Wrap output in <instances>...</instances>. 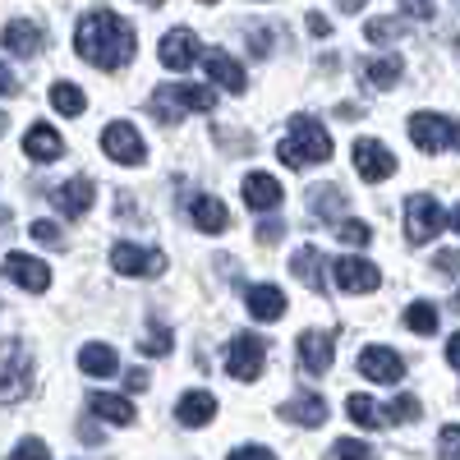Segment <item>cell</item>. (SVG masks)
Instances as JSON below:
<instances>
[{
    "label": "cell",
    "instance_id": "1",
    "mask_svg": "<svg viewBox=\"0 0 460 460\" xmlns=\"http://www.w3.org/2000/svg\"><path fill=\"white\" fill-rule=\"evenodd\" d=\"M74 51L97 69H125L134 60V23L111 10H93L74 28Z\"/></svg>",
    "mask_w": 460,
    "mask_h": 460
},
{
    "label": "cell",
    "instance_id": "2",
    "mask_svg": "<svg viewBox=\"0 0 460 460\" xmlns=\"http://www.w3.org/2000/svg\"><path fill=\"white\" fill-rule=\"evenodd\" d=\"M277 157H281L290 171L323 166V162L332 157V138H327V129L314 120V115H295V120H290V138L277 143Z\"/></svg>",
    "mask_w": 460,
    "mask_h": 460
},
{
    "label": "cell",
    "instance_id": "3",
    "mask_svg": "<svg viewBox=\"0 0 460 460\" xmlns=\"http://www.w3.org/2000/svg\"><path fill=\"white\" fill-rule=\"evenodd\" d=\"M217 106V93L212 88H199V84H166L152 97V115L162 125H175L184 111H212Z\"/></svg>",
    "mask_w": 460,
    "mask_h": 460
},
{
    "label": "cell",
    "instance_id": "4",
    "mask_svg": "<svg viewBox=\"0 0 460 460\" xmlns=\"http://www.w3.org/2000/svg\"><path fill=\"white\" fill-rule=\"evenodd\" d=\"M32 392V355L19 341H10L0 350V405H14Z\"/></svg>",
    "mask_w": 460,
    "mask_h": 460
},
{
    "label": "cell",
    "instance_id": "5",
    "mask_svg": "<svg viewBox=\"0 0 460 460\" xmlns=\"http://www.w3.org/2000/svg\"><path fill=\"white\" fill-rule=\"evenodd\" d=\"M262 359H267V341L253 336V332H235L226 341V373L240 377V382H253L262 373Z\"/></svg>",
    "mask_w": 460,
    "mask_h": 460
},
{
    "label": "cell",
    "instance_id": "6",
    "mask_svg": "<svg viewBox=\"0 0 460 460\" xmlns=\"http://www.w3.org/2000/svg\"><path fill=\"white\" fill-rule=\"evenodd\" d=\"M442 226H447V212H442V203H438L433 194H414V199L405 203V235H410V244L438 240Z\"/></svg>",
    "mask_w": 460,
    "mask_h": 460
},
{
    "label": "cell",
    "instance_id": "7",
    "mask_svg": "<svg viewBox=\"0 0 460 460\" xmlns=\"http://www.w3.org/2000/svg\"><path fill=\"white\" fill-rule=\"evenodd\" d=\"M102 147H106V157L120 162V166H143V157H147V147H143V138L129 120H111L102 129Z\"/></svg>",
    "mask_w": 460,
    "mask_h": 460
},
{
    "label": "cell",
    "instance_id": "8",
    "mask_svg": "<svg viewBox=\"0 0 460 460\" xmlns=\"http://www.w3.org/2000/svg\"><path fill=\"white\" fill-rule=\"evenodd\" d=\"M295 355H299V368L309 373V377H323L336 359V336L314 327V332H299V345H295Z\"/></svg>",
    "mask_w": 460,
    "mask_h": 460
},
{
    "label": "cell",
    "instance_id": "9",
    "mask_svg": "<svg viewBox=\"0 0 460 460\" xmlns=\"http://www.w3.org/2000/svg\"><path fill=\"white\" fill-rule=\"evenodd\" d=\"M332 281L345 295H368V290L382 286V272H377V262H368V258H336L332 262Z\"/></svg>",
    "mask_w": 460,
    "mask_h": 460
},
{
    "label": "cell",
    "instance_id": "10",
    "mask_svg": "<svg viewBox=\"0 0 460 460\" xmlns=\"http://www.w3.org/2000/svg\"><path fill=\"white\" fill-rule=\"evenodd\" d=\"M111 267L120 277H162L166 258L157 249H138V244H115L111 249Z\"/></svg>",
    "mask_w": 460,
    "mask_h": 460
},
{
    "label": "cell",
    "instance_id": "11",
    "mask_svg": "<svg viewBox=\"0 0 460 460\" xmlns=\"http://www.w3.org/2000/svg\"><path fill=\"white\" fill-rule=\"evenodd\" d=\"M355 171H359L368 184L392 180V175H396V157L387 152V143H377V138H359V143H355Z\"/></svg>",
    "mask_w": 460,
    "mask_h": 460
},
{
    "label": "cell",
    "instance_id": "12",
    "mask_svg": "<svg viewBox=\"0 0 460 460\" xmlns=\"http://www.w3.org/2000/svg\"><path fill=\"white\" fill-rule=\"evenodd\" d=\"M0 272H5L14 286L32 290V295H42L51 286V267L47 262H37L32 253H5V262H0Z\"/></svg>",
    "mask_w": 460,
    "mask_h": 460
},
{
    "label": "cell",
    "instance_id": "13",
    "mask_svg": "<svg viewBox=\"0 0 460 460\" xmlns=\"http://www.w3.org/2000/svg\"><path fill=\"white\" fill-rule=\"evenodd\" d=\"M359 373L368 377V382H401L405 377V359L396 355V350H387V345H364L359 350Z\"/></svg>",
    "mask_w": 460,
    "mask_h": 460
},
{
    "label": "cell",
    "instance_id": "14",
    "mask_svg": "<svg viewBox=\"0 0 460 460\" xmlns=\"http://www.w3.org/2000/svg\"><path fill=\"white\" fill-rule=\"evenodd\" d=\"M410 138L419 143V152H442L456 138V125H447L433 111H419V115H410Z\"/></svg>",
    "mask_w": 460,
    "mask_h": 460
},
{
    "label": "cell",
    "instance_id": "15",
    "mask_svg": "<svg viewBox=\"0 0 460 460\" xmlns=\"http://www.w3.org/2000/svg\"><path fill=\"white\" fill-rule=\"evenodd\" d=\"M203 69H208V79H212L221 93H230V97H240V93L249 88L240 60H230L226 51H203Z\"/></svg>",
    "mask_w": 460,
    "mask_h": 460
},
{
    "label": "cell",
    "instance_id": "16",
    "mask_svg": "<svg viewBox=\"0 0 460 460\" xmlns=\"http://www.w3.org/2000/svg\"><path fill=\"white\" fill-rule=\"evenodd\" d=\"M157 56H162V65H166V69H175V74H180V69H189V65L199 60V37L189 32V28H171V32L162 37Z\"/></svg>",
    "mask_w": 460,
    "mask_h": 460
},
{
    "label": "cell",
    "instance_id": "17",
    "mask_svg": "<svg viewBox=\"0 0 460 460\" xmlns=\"http://www.w3.org/2000/svg\"><path fill=\"white\" fill-rule=\"evenodd\" d=\"M281 199H286V189H281L277 175H267V171L244 175V203L253 212H272V208H281Z\"/></svg>",
    "mask_w": 460,
    "mask_h": 460
},
{
    "label": "cell",
    "instance_id": "18",
    "mask_svg": "<svg viewBox=\"0 0 460 460\" xmlns=\"http://www.w3.org/2000/svg\"><path fill=\"white\" fill-rule=\"evenodd\" d=\"M189 221H194L203 235H221V230L230 226V208L212 194H194L189 199Z\"/></svg>",
    "mask_w": 460,
    "mask_h": 460
},
{
    "label": "cell",
    "instance_id": "19",
    "mask_svg": "<svg viewBox=\"0 0 460 460\" xmlns=\"http://www.w3.org/2000/svg\"><path fill=\"white\" fill-rule=\"evenodd\" d=\"M51 203H56L65 217H84V212L93 208V180H88V175H74V180L56 184V189H51Z\"/></svg>",
    "mask_w": 460,
    "mask_h": 460
},
{
    "label": "cell",
    "instance_id": "20",
    "mask_svg": "<svg viewBox=\"0 0 460 460\" xmlns=\"http://www.w3.org/2000/svg\"><path fill=\"white\" fill-rule=\"evenodd\" d=\"M175 419L184 429H208L217 419V396L212 392H184L180 405H175Z\"/></svg>",
    "mask_w": 460,
    "mask_h": 460
},
{
    "label": "cell",
    "instance_id": "21",
    "mask_svg": "<svg viewBox=\"0 0 460 460\" xmlns=\"http://www.w3.org/2000/svg\"><path fill=\"white\" fill-rule=\"evenodd\" d=\"M23 152H28L32 162L47 166V162H60V157H65V138H60L51 125H32V129L23 134Z\"/></svg>",
    "mask_w": 460,
    "mask_h": 460
},
{
    "label": "cell",
    "instance_id": "22",
    "mask_svg": "<svg viewBox=\"0 0 460 460\" xmlns=\"http://www.w3.org/2000/svg\"><path fill=\"white\" fill-rule=\"evenodd\" d=\"M0 42H5L10 56H37V51H42V28L28 23V19H14V23H5Z\"/></svg>",
    "mask_w": 460,
    "mask_h": 460
},
{
    "label": "cell",
    "instance_id": "23",
    "mask_svg": "<svg viewBox=\"0 0 460 460\" xmlns=\"http://www.w3.org/2000/svg\"><path fill=\"white\" fill-rule=\"evenodd\" d=\"M249 314L258 318V323H277V318H286V295H281V286H249Z\"/></svg>",
    "mask_w": 460,
    "mask_h": 460
},
{
    "label": "cell",
    "instance_id": "24",
    "mask_svg": "<svg viewBox=\"0 0 460 460\" xmlns=\"http://www.w3.org/2000/svg\"><path fill=\"white\" fill-rule=\"evenodd\" d=\"M286 424H304V429H323L327 424V401L323 396H295L281 405Z\"/></svg>",
    "mask_w": 460,
    "mask_h": 460
},
{
    "label": "cell",
    "instance_id": "25",
    "mask_svg": "<svg viewBox=\"0 0 460 460\" xmlns=\"http://www.w3.org/2000/svg\"><path fill=\"white\" fill-rule=\"evenodd\" d=\"M79 368L88 377H115V373H120V355H115L111 345L93 341V345H84V350H79Z\"/></svg>",
    "mask_w": 460,
    "mask_h": 460
},
{
    "label": "cell",
    "instance_id": "26",
    "mask_svg": "<svg viewBox=\"0 0 460 460\" xmlns=\"http://www.w3.org/2000/svg\"><path fill=\"white\" fill-rule=\"evenodd\" d=\"M290 272H295V281H304L314 295H323V253H318L314 244L295 249V258H290Z\"/></svg>",
    "mask_w": 460,
    "mask_h": 460
},
{
    "label": "cell",
    "instance_id": "27",
    "mask_svg": "<svg viewBox=\"0 0 460 460\" xmlns=\"http://www.w3.org/2000/svg\"><path fill=\"white\" fill-rule=\"evenodd\" d=\"M88 410H93L97 419H106V424H120V429H129V424H134V405H129L125 396L93 392V396H88Z\"/></svg>",
    "mask_w": 460,
    "mask_h": 460
},
{
    "label": "cell",
    "instance_id": "28",
    "mask_svg": "<svg viewBox=\"0 0 460 460\" xmlns=\"http://www.w3.org/2000/svg\"><path fill=\"white\" fill-rule=\"evenodd\" d=\"M401 74H405L401 56H377V60H364V84H368V88H377V93L396 88Z\"/></svg>",
    "mask_w": 460,
    "mask_h": 460
},
{
    "label": "cell",
    "instance_id": "29",
    "mask_svg": "<svg viewBox=\"0 0 460 460\" xmlns=\"http://www.w3.org/2000/svg\"><path fill=\"white\" fill-rule=\"evenodd\" d=\"M345 414H350L359 429H382V424H392V419L382 414V405L368 401V396H350V401H345Z\"/></svg>",
    "mask_w": 460,
    "mask_h": 460
},
{
    "label": "cell",
    "instance_id": "30",
    "mask_svg": "<svg viewBox=\"0 0 460 460\" xmlns=\"http://www.w3.org/2000/svg\"><path fill=\"white\" fill-rule=\"evenodd\" d=\"M405 327L414 332V336H433L438 332V309L429 299H414L410 309H405Z\"/></svg>",
    "mask_w": 460,
    "mask_h": 460
},
{
    "label": "cell",
    "instance_id": "31",
    "mask_svg": "<svg viewBox=\"0 0 460 460\" xmlns=\"http://www.w3.org/2000/svg\"><path fill=\"white\" fill-rule=\"evenodd\" d=\"M51 106L60 115H84L88 111V97H84V88H74V84H56L51 88Z\"/></svg>",
    "mask_w": 460,
    "mask_h": 460
},
{
    "label": "cell",
    "instance_id": "32",
    "mask_svg": "<svg viewBox=\"0 0 460 460\" xmlns=\"http://www.w3.org/2000/svg\"><path fill=\"white\" fill-rule=\"evenodd\" d=\"M341 208H345L341 184H318V189H314V212H318V217H327V221H341Z\"/></svg>",
    "mask_w": 460,
    "mask_h": 460
},
{
    "label": "cell",
    "instance_id": "33",
    "mask_svg": "<svg viewBox=\"0 0 460 460\" xmlns=\"http://www.w3.org/2000/svg\"><path fill=\"white\" fill-rule=\"evenodd\" d=\"M332 230L345 240V244H355V249H364L368 240H373V226L368 221H359V217H345V221H332Z\"/></svg>",
    "mask_w": 460,
    "mask_h": 460
},
{
    "label": "cell",
    "instance_id": "34",
    "mask_svg": "<svg viewBox=\"0 0 460 460\" xmlns=\"http://www.w3.org/2000/svg\"><path fill=\"white\" fill-rule=\"evenodd\" d=\"M368 42H396V37H405V19H368Z\"/></svg>",
    "mask_w": 460,
    "mask_h": 460
},
{
    "label": "cell",
    "instance_id": "35",
    "mask_svg": "<svg viewBox=\"0 0 460 460\" xmlns=\"http://www.w3.org/2000/svg\"><path fill=\"white\" fill-rule=\"evenodd\" d=\"M332 460H373V447H364L359 438H336L332 442Z\"/></svg>",
    "mask_w": 460,
    "mask_h": 460
},
{
    "label": "cell",
    "instance_id": "36",
    "mask_svg": "<svg viewBox=\"0 0 460 460\" xmlns=\"http://www.w3.org/2000/svg\"><path fill=\"white\" fill-rule=\"evenodd\" d=\"M28 235H32L37 244H51V249H60V244H65V235H60V226H56V221H47V217H37V221L28 226Z\"/></svg>",
    "mask_w": 460,
    "mask_h": 460
},
{
    "label": "cell",
    "instance_id": "37",
    "mask_svg": "<svg viewBox=\"0 0 460 460\" xmlns=\"http://www.w3.org/2000/svg\"><path fill=\"white\" fill-rule=\"evenodd\" d=\"M387 410H392V414H387L392 424H419V414H424V410H419V401H414V396H396V401H392Z\"/></svg>",
    "mask_w": 460,
    "mask_h": 460
},
{
    "label": "cell",
    "instance_id": "38",
    "mask_svg": "<svg viewBox=\"0 0 460 460\" xmlns=\"http://www.w3.org/2000/svg\"><path fill=\"white\" fill-rule=\"evenodd\" d=\"M171 345H175V341H171L166 327H152V332L138 341V350H143V355H171Z\"/></svg>",
    "mask_w": 460,
    "mask_h": 460
},
{
    "label": "cell",
    "instance_id": "39",
    "mask_svg": "<svg viewBox=\"0 0 460 460\" xmlns=\"http://www.w3.org/2000/svg\"><path fill=\"white\" fill-rule=\"evenodd\" d=\"M249 51H253L258 60L272 56V32H267L262 23H249Z\"/></svg>",
    "mask_w": 460,
    "mask_h": 460
},
{
    "label": "cell",
    "instance_id": "40",
    "mask_svg": "<svg viewBox=\"0 0 460 460\" xmlns=\"http://www.w3.org/2000/svg\"><path fill=\"white\" fill-rule=\"evenodd\" d=\"M10 460H51V451H47V442H37V438H23L14 451H10Z\"/></svg>",
    "mask_w": 460,
    "mask_h": 460
},
{
    "label": "cell",
    "instance_id": "41",
    "mask_svg": "<svg viewBox=\"0 0 460 460\" xmlns=\"http://www.w3.org/2000/svg\"><path fill=\"white\" fill-rule=\"evenodd\" d=\"M438 447H442V460H460V429H456V424H447V429H442V438H438Z\"/></svg>",
    "mask_w": 460,
    "mask_h": 460
},
{
    "label": "cell",
    "instance_id": "42",
    "mask_svg": "<svg viewBox=\"0 0 460 460\" xmlns=\"http://www.w3.org/2000/svg\"><path fill=\"white\" fill-rule=\"evenodd\" d=\"M281 235H286V221H277V217L258 226V240H262V244H281Z\"/></svg>",
    "mask_w": 460,
    "mask_h": 460
},
{
    "label": "cell",
    "instance_id": "43",
    "mask_svg": "<svg viewBox=\"0 0 460 460\" xmlns=\"http://www.w3.org/2000/svg\"><path fill=\"white\" fill-rule=\"evenodd\" d=\"M405 19H433V0H401Z\"/></svg>",
    "mask_w": 460,
    "mask_h": 460
},
{
    "label": "cell",
    "instance_id": "44",
    "mask_svg": "<svg viewBox=\"0 0 460 460\" xmlns=\"http://www.w3.org/2000/svg\"><path fill=\"white\" fill-rule=\"evenodd\" d=\"M226 460H277V456L267 451V447H235V451H230Z\"/></svg>",
    "mask_w": 460,
    "mask_h": 460
},
{
    "label": "cell",
    "instance_id": "45",
    "mask_svg": "<svg viewBox=\"0 0 460 460\" xmlns=\"http://www.w3.org/2000/svg\"><path fill=\"white\" fill-rule=\"evenodd\" d=\"M19 93V79H14V69L10 65H0V97H14Z\"/></svg>",
    "mask_w": 460,
    "mask_h": 460
},
{
    "label": "cell",
    "instance_id": "46",
    "mask_svg": "<svg viewBox=\"0 0 460 460\" xmlns=\"http://www.w3.org/2000/svg\"><path fill=\"white\" fill-rule=\"evenodd\" d=\"M438 272H460V253H438Z\"/></svg>",
    "mask_w": 460,
    "mask_h": 460
},
{
    "label": "cell",
    "instance_id": "47",
    "mask_svg": "<svg viewBox=\"0 0 460 460\" xmlns=\"http://www.w3.org/2000/svg\"><path fill=\"white\" fill-rule=\"evenodd\" d=\"M125 387H129V392H143V387H147V373H143V368H129Z\"/></svg>",
    "mask_w": 460,
    "mask_h": 460
},
{
    "label": "cell",
    "instance_id": "48",
    "mask_svg": "<svg viewBox=\"0 0 460 460\" xmlns=\"http://www.w3.org/2000/svg\"><path fill=\"white\" fill-rule=\"evenodd\" d=\"M309 32H314V37H327L332 28H327V19H323V14H309Z\"/></svg>",
    "mask_w": 460,
    "mask_h": 460
},
{
    "label": "cell",
    "instance_id": "49",
    "mask_svg": "<svg viewBox=\"0 0 460 460\" xmlns=\"http://www.w3.org/2000/svg\"><path fill=\"white\" fill-rule=\"evenodd\" d=\"M447 359L460 368V332H456V336H451V345H447Z\"/></svg>",
    "mask_w": 460,
    "mask_h": 460
},
{
    "label": "cell",
    "instance_id": "50",
    "mask_svg": "<svg viewBox=\"0 0 460 460\" xmlns=\"http://www.w3.org/2000/svg\"><path fill=\"white\" fill-rule=\"evenodd\" d=\"M336 5H341L345 14H355V10H364V5H368V0H336Z\"/></svg>",
    "mask_w": 460,
    "mask_h": 460
},
{
    "label": "cell",
    "instance_id": "51",
    "mask_svg": "<svg viewBox=\"0 0 460 460\" xmlns=\"http://www.w3.org/2000/svg\"><path fill=\"white\" fill-rule=\"evenodd\" d=\"M10 230V208H0V235Z\"/></svg>",
    "mask_w": 460,
    "mask_h": 460
},
{
    "label": "cell",
    "instance_id": "52",
    "mask_svg": "<svg viewBox=\"0 0 460 460\" xmlns=\"http://www.w3.org/2000/svg\"><path fill=\"white\" fill-rule=\"evenodd\" d=\"M5 129H10V115H0V138H5Z\"/></svg>",
    "mask_w": 460,
    "mask_h": 460
},
{
    "label": "cell",
    "instance_id": "53",
    "mask_svg": "<svg viewBox=\"0 0 460 460\" xmlns=\"http://www.w3.org/2000/svg\"><path fill=\"white\" fill-rule=\"evenodd\" d=\"M451 226H456V235H460V208H456V212H451Z\"/></svg>",
    "mask_w": 460,
    "mask_h": 460
},
{
    "label": "cell",
    "instance_id": "54",
    "mask_svg": "<svg viewBox=\"0 0 460 460\" xmlns=\"http://www.w3.org/2000/svg\"><path fill=\"white\" fill-rule=\"evenodd\" d=\"M143 5H166V0H143Z\"/></svg>",
    "mask_w": 460,
    "mask_h": 460
},
{
    "label": "cell",
    "instance_id": "55",
    "mask_svg": "<svg viewBox=\"0 0 460 460\" xmlns=\"http://www.w3.org/2000/svg\"><path fill=\"white\" fill-rule=\"evenodd\" d=\"M203 5H217V0H203Z\"/></svg>",
    "mask_w": 460,
    "mask_h": 460
}]
</instances>
